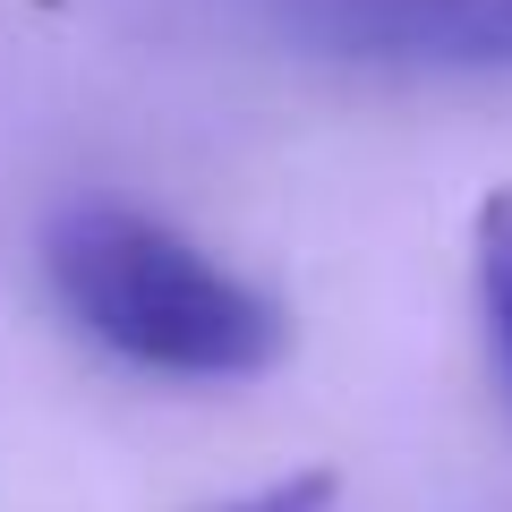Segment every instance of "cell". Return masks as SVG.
Returning a JSON list of instances; mask_svg holds the SVG:
<instances>
[{"label": "cell", "mask_w": 512, "mask_h": 512, "mask_svg": "<svg viewBox=\"0 0 512 512\" xmlns=\"http://www.w3.org/2000/svg\"><path fill=\"white\" fill-rule=\"evenodd\" d=\"M52 299L111 359L180 384H239L291 350V316L239 265L137 205H69L43 231Z\"/></svg>", "instance_id": "1"}, {"label": "cell", "mask_w": 512, "mask_h": 512, "mask_svg": "<svg viewBox=\"0 0 512 512\" xmlns=\"http://www.w3.org/2000/svg\"><path fill=\"white\" fill-rule=\"evenodd\" d=\"M282 18L359 69L512 77V0H282Z\"/></svg>", "instance_id": "2"}, {"label": "cell", "mask_w": 512, "mask_h": 512, "mask_svg": "<svg viewBox=\"0 0 512 512\" xmlns=\"http://www.w3.org/2000/svg\"><path fill=\"white\" fill-rule=\"evenodd\" d=\"M478 316H487L495 367H504V393H512V188H495L478 205Z\"/></svg>", "instance_id": "3"}, {"label": "cell", "mask_w": 512, "mask_h": 512, "mask_svg": "<svg viewBox=\"0 0 512 512\" xmlns=\"http://www.w3.org/2000/svg\"><path fill=\"white\" fill-rule=\"evenodd\" d=\"M333 504H342V478L333 470H291V478H265V487L231 495L214 512H333Z\"/></svg>", "instance_id": "4"}]
</instances>
